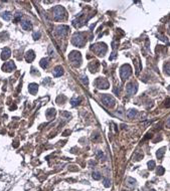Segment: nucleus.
I'll list each match as a JSON object with an SVG mask.
<instances>
[{"instance_id": "1", "label": "nucleus", "mask_w": 170, "mask_h": 191, "mask_svg": "<svg viewBox=\"0 0 170 191\" xmlns=\"http://www.w3.org/2000/svg\"><path fill=\"white\" fill-rule=\"evenodd\" d=\"M52 13H54V20L56 21H59V20H62L63 18L66 17V10L62 6H55L54 9H52Z\"/></svg>"}, {"instance_id": "2", "label": "nucleus", "mask_w": 170, "mask_h": 191, "mask_svg": "<svg viewBox=\"0 0 170 191\" xmlns=\"http://www.w3.org/2000/svg\"><path fill=\"white\" fill-rule=\"evenodd\" d=\"M69 59L74 66H80L82 62V55L79 51H71L69 55Z\"/></svg>"}, {"instance_id": "3", "label": "nucleus", "mask_w": 170, "mask_h": 191, "mask_svg": "<svg viewBox=\"0 0 170 191\" xmlns=\"http://www.w3.org/2000/svg\"><path fill=\"white\" fill-rule=\"evenodd\" d=\"M85 42H86V39H85V36L83 35V33H75L73 36V39H71V43L75 46L82 47L85 44Z\"/></svg>"}, {"instance_id": "4", "label": "nucleus", "mask_w": 170, "mask_h": 191, "mask_svg": "<svg viewBox=\"0 0 170 191\" xmlns=\"http://www.w3.org/2000/svg\"><path fill=\"white\" fill-rule=\"evenodd\" d=\"M131 73H132V69L129 65H124L120 69V74L123 80H127L131 76Z\"/></svg>"}, {"instance_id": "5", "label": "nucleus", "mask_w": 170, "mask_h": 191, "mask_svg": "<svg viewBox=\"0 0 170 191\" xmlns=\"http://www.w3.org/2000/svg\"><path fill=\"white\" fill-rule=\"evenodd\" d=\"M92 50H94L99 55H104L107 51V46L105 43H98L95 45H92Z\"/></svg>"}, {"instance_id": "6", "label": "nucleus", "mask_w": 170, "mask_h": 191, "mask_svg": "<svg viewBox=\"0 0 170 191\" xmlns=\"http://www.w3.org/2000/svg\"><path fill=\"white\" fill-rule=\"evenodd\" d=\"M101 100L103 104L107 107H113L115 105V99L110 95H103L101 97Z\"/></svg>"}, {"instance_id": "7", "label": "nucleus", "mask_w": 170, "mask_h": 191, "mask_svg": "<svg viewBox=\"0 0 170 191\" xmlns=\"http://www.w3.org/2000/svg\"><path fill=\"white\" fill-rule=\"evenodd\" d=\"M69 31V26L66 25H59L55 28V34L58 37H65Z\"/></svg>"}, {"instance_id": "8", "label": "nucleus", "mask_w": 170, "mask_h": 191, "mask_svg": "<svg viewBox=\"0 0 170 191\" xmlns=\"http://www.w3.org/2000/svg\"><path fill=\"white\" fill-rule=\"evenodd\" d=\"M96 85L98 89H108L109 88V83L108 81L104 77H99L96 81Z\"/></svg>"}, {"instance_id": "9", "label": "nucleus", "mask_w": 170, "mask_h": 191, "mask_svg": "<svg viewBox=\"0 0 170 191\" xmlns=\"http://www.w3.org/2000/svg\"><path fill=\"white\" fill-rule=\"evenodd\" d=\"M126 92L129 96H133L134 93H136V92H137V84H135V83L128 84L127 87H126Z\"/></svg>"}, {"instance_id": "10", "label": "nucleus", "mask_w": 170, "mask_h": 191, "mask_svg": "<svg viewBox=\"0 0 170 191\" xmlns=\"http://www.w3.org/2000/svg\"><path fill=\"white\" fill-rule=\"evenodd\" d=\"M14 69H15V65H14L13 61H8V62H6V63H4V65H3V66H2V69L4 70V72H7V73L12 72Z\"/></svg>"}, {"instance_id": "11", "label": "nucleus", "mask_w": 170, "mask_h": 191, "mask_svg": "<svg viewBox=\"0 0 170 191\" xmlns=\"http://www.w3.org/2000/svg\"><path fill=\"white\" fill-rule=\"evenodd\" d=\"M52 74H54V77H58L60 76H62L63 74V69L60 65L55 66L54 69V72H52Z\"/></svg>"}, {"instance_id": "12", "label": "nucleus", "mask_w": 170, "mask_h": 191, "mask_svg": "<svg viewBox=\"0 0 170 191\" xmlns=\"http://www.w3.org/2000/svg\"><path fill=\"white\" fill-rule=\"evenodd\" d=\"M35 57V54H34V51L33 50H28V51H26V53H25V59H26V61L27 62H31L33 59H34Z\"/></svg>"}, {"instance_id": "13", "label": "nucleus", "mask_w": 170, "mask_h": 191, "mask_svg": "<svg viewBox=\"0 0 170 191\" xmlns=\"http://www.w3.org/2000/svg\"><path fill=\"white\" fill-rule=\"evenodd\" d=\"M28 91H29V93H31V95H35V93H37V91H38V85L34 84V83L29 84V85H28Z\"/></svg>"}, {"instance_id": "14", "label": "nucleus", "mask_w": 170, "mask_h": 191, "mask_svg": "<svg viewBox=\"0 0 170 191\" xmlns=\"http://www.w3.org/2000/svg\"><path fill=\"white\" fill-rule=\"evenodd\" d=\"M10 55H11V50L9 49L8 47H6L3 49L2 51V53H1V58L3 59V61H6L7 58H9L10 57Z\"/></svg>"}, {"instance_id": "15", "label": "nucleus", "mask_w": 170, "mask_h": 191, "mask_svg": "<svg viewBox=\"0 0 170 191\" xmlns=\"http://www.w3.org/2000/svg\"><path fill=\"white\" fill-rule=\"evenodd\" d=\"M21 27L24 29V30H31L32 29V24L31 22L28 20H24L21 22Z\"/></svg>"}, {"instance_id": "16", "label": "nucleus", "mask_w": 170, "mask_h": 191, "mask_svg": "<svg viewBox=\"0 0 170 191\" xmlns=\"http://www.w3.org/2000/svg\"><path fill=\"white\" fill-rule=\"evenodd\" d=\"M81 102H82V99L80 98V97H79V98L78 97H74V98L70 100V105L73 107H75V106H78Z\"/></svg>"}, {"instance_id": "17", "label": "nucleus", "mask_w": 170, "mask_h": 191, "mask_svg": "<svg viewBox=\"0 0 170 191\" xmlns=\"http://www.w3.org/2000/svg\"><path fill=\"white\" fill-rule=\"evenodd\" d=\"M1 16H2V18H3L4 20L9 21L11 18H12V14H11V12H9V11H5V12H3V13L1 14Z\"/></svg>"}, {"instance_id": "18", "label": "nucleus", "mask_w": 170, "mask_h": 191, "mask_svg": "<svg viewBox=\"0 0 170 191\" xmlns=\"http://www.w3.org/2000/svg\"><path fill=\"white\" fill-rule=\"evenodd\" d=\"M89 67H90L91 72L95 73V72H97L98 67H99V63H98V61H93V62H91V65H90Z\"/></svg>"}, {"instance_id": "19", "label": "nucleus", "mask_w": 170, "mask_h": 191, "mask_svg": "<svg viewBox=\"0 0 170 191\" xmlns=\"http://www.w3.org/2000/svg\"><path fill=\"white\" fill-rule=\"evenodd\" d=\"M48 63H50V58H47V57H45V58H42L40 61V66L42 67V69H46V67L48 66Z\"/></svg>"}, {"instance_id": "20", "label": "nucleus", "mask_w": 170, "mask_h": 191, "mask_svg": "<svg viewBox=\"0 0 170 191\" xmlns=\"http://www.w3.org/2000/svg\"><path fill=\"white\" fill-rule=\"evenodd\" d=\"M54 115H55V110L54 109H48V110L46 111V113H45V116H46L48 119L54 118Z\"/></svg>"}, {"instance_id": "21", "label": "nucleus", "mask_w": 170, "mask_h": 191, "mask_svg": "<svg viewBox=\"0 0 170 191\" xmlns=\"http://www.w3.org/2000/svg\"><path fill=\"white\" fill-rule=\"evenodd\" d=\"M164 150H165V148H161V149H159L157 151V153H156V156H157V158L159 159V160H161L162 158H163V155H164Z\"/></svg>"}, {"instance_id": "22", "label": "nucleus", "mask_w": 170, "mask_h": 191, "mask_svg": "<svg viewBox=\"0 0 170 191\" xmlns=\"http://www.w3.org/2000/svg\"><path fill=\"white\" fill-rule=\"evenodd\" d=\"M137 115V111L136 110H130V111H128V113H127V116H128V118H134L135 116Z\"/></svg>"}, {"instance_id": "23", "label": "nucleus", "mask_w": 170, "mask_h": 191, "mask_svg": "<svg viewBox=\"0 0 170 191\" xmlns=\"http://www.w3.org/2000/svg\"><path fill=\"white\" fill-rule=\"evenodd\" d=\"M164 172H165V169L162 166H158L157 168V170H156V173L157 175H163L164 174Z\"/></svg>"}, {"instance_id": "24", "label": "nucleus", "mask_w": 170, "mask_h": 191, "mask_svg": "<svg viewBox=\"0 0 170 191\" xmlns=\"http://www.w3.org/2000/svg\"><path fill=\"white\" fill-rule=\"evenodd\" d=\"M92 176H93V178L95 179V180H100L101 177H102L101 173H99V172H94Z\"/></svg>"}, {"instance_id": "25", "label": "nucleus", "mask_w": 170, "mask_h": 191, "mask_svg": "<svg viewBox=\"0 0 170 191\" xmlns=\"http://www.w3.org/2000/svg\"><path fill=\"white\" fill-rule=\"evenodd\" d=\"M154 167H155V162H154L153 160H151L148 162V169L149 170H153Z\"/></svg>"}, {"instance_id": "26", "label": "nucleus", "mask_w": 170, "mask_h": 191, "mask_svg": "<svg viewBox=\"0 0 170 191\" xmlns=\"http://www.w3.org/2000/svg\"><path fill=\"white\" fill-rule=\"evenodd\" d=\"M32 36H33V39H34V40H37V39H39V38H40L41 33H40L39 31H37V32H33Z\"/></svg>"}, {"instance_id": "27", "label": "nucleus", "mask_w": 170, "mask_h": 191, "mask_svg": "<svg viewBox=\"0 0 170 191\" xmlns=\"http://www.w3.org/2000/svg\"><path fill=\"white\" fill-rule=\"evenodd\" d=\"M104 186L105 187H110L111 186V180L108 178H105L104 179Z\"/></svg>"}, {"instance_id": "28", "label": "nucleus", "mask_w": 170, "mask_h": 191, "mask_svg": "<svg viewBox=\"0 0 170 191\" xmlns=\"http://www.w3.org/2000/svg\"><path fill=\"white\" fill-rule=\"evenodd\" d=\"M21 17H22V14L20 13H16L15 14V18H14V22H18L21 20Z\"/></svg>"}, {"instance_id": "29", "label": "nucleus", "mask_w": 170, "mask_h": 191, "mask_svg": "<svg viewBox=\"0 0 170 191\" xmlns=\"http://www.w3.org/2000/svg\"><path fill=\"white\" fill-rule=\"evenodd\" d=\"M165 72L168 74H170V63H167V65H165Z\"/></svg>"}, {"instance_id": "30", "label": "nucleus", "mask_w": 170, "mask_h": 191, "mask_svg": "<svg viewBox=\"0 0 170 191\" xmlns=\"http://www.w3.org/2000/svg\"><path fill=\"white\" fill-rule=\"evenodd\" d=\"M165 107H170V98H168V99H166V101H165Z\"/></svg>"}, {"instance_id": "31", "label": "nucleus", "mask_w": 170, "mask_h": 191, "mask_svg": "<svg viewBox=\"0 0 170 191\" xmlns=\"http://www.w3.org/2000/svg\"><path fill=\"white\" fill-rule=\"evenodd\" d=\"M82 78H83V81H84L85 85H88L89 84V81H88V77H83Z\"/></svg>"}, {"instance_id": "32", "label": "nucleus", "mask_w": 170, "mask_h": 191, "mask_svg": "<svg viewBox=\"0 0 170 191\" xmlns=\"http://www.w3.org/2000/svg\"><path fill=\"white\" fill-rule=\"evenodd\" d=\"M166 125H167L168 128H170V118L167 120V122H166Z\"/></svg>"}, {"instance_id": "33", "label": "nucleus", "mask_w": 170, "mask_h": 191, "mask_svg": "<svg viewBox=\"0 0 170 191\" xmlns=\"http://www.w3.org/2000/svg\"><path fill=\"white\" fill-rule=\"evenodd\" d=\"M66 134H70V130H67V131H66V132L65 133H63V136H67V135Z\"/></svg>"}, {"instance_id": "34", "label": "nucleus", "mask_w": 170, "mask_h": 191, "mask_svg": "<svg viewBox=\"0 0 170 191\" xmlns=\"http://www.w3.org/2000/svg\"><path fill=\"white\" fill-rule=\"evenodd\" d=\"M150 191H155V190H154V189H152V190H150Z\"/></svg>"}, {"instance_id": "35", "label": "nucleus", "mask_w": 170, "mask_h": 191, "mask_svg": "<svg viewBox=\"0 0 170 191\" xmlns=\"http://www.w3.org/2000/svg\"><path fill=\"white\" fill-rule=\"evenodd\" d=\"M0 27H1V23H0Z\"/></svg>"}]
</instances>
